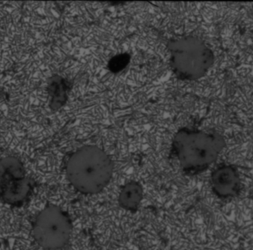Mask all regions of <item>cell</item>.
Wrapping results in <instances>:
<instances>
[{
  "instance_id": "cell-2",
  "label": "cell",
  "mask_w": 253,
  "mask_h": 250,
  "mask_svg": "<svg viewBox=\"0 0 253 250\" xmlns=\"http://www.w3.org/2000/svg\"><path fill=\"white\" fill-rule=\"evenodd\" d=\"M224 147V138L215 131L183 127L174 135L171 150L182 170L194 175L212 165Z\"/></svg>"
},
{
  "instance_id": "cell-9",
  "label": "cell",
  "mask_w": 253,
  "mask_h": 250,
  "mask_svg": "<svg viewBox=\"0 0 253 250\" xmlns=\"http://www.w3.org/2000/svg\"><path fill=\"white\" fill-rule=\"evenodd\" d=\"M130 61V56L126 53H122L110 59L108 62V68L114 74L121 72L125 69Z\"/></svg>"
},
{
  "instance_id": "cell-4",
  "label": "cell",
  "mask_w": 253,
  "mask_h": 250,
  "mask_svg": "<svg viewBox=\"0 0 253 250\" xmlns=\"http://www.w3.org/2000/svg\"><path fill=\"white\" fill-rule=\"evenodd\" d=\"M72 233L71 216L57 205L44 207L33 223V237L36 243L44 250L63 249L71 241Z\"/></svg>"
},
{
  "instance_id": "cell-5",
  "label": "cell",
  "mask_w": 253,
  "mask_h": 250,
  "mask_svg": "<svg viewBox=\"0 0 253 250\" xmlns=\"http://www.w3.org/2000/svg\"><path fill=\"white\" fill-rule=\"evenodd\" d=\"M35 181L26 173L22 160L8 156L0 159V200L12 208H21L29 202Z\"/></svg>"
},
{
  "instance_id": "cell-1",
  "label": "cell",
  "mask_w": 253,
  "mask_h": 250,
  "mask_svg": "<svg viewBox=\"0 0 253 250\" xmlns=\"http://www.w3.org/2000/svg\"><path fill=\"white\" fill-rule=\"evenodd\" d=\"M109 155L96 145H84L68 156L65 176L71 187L83 195L98 194L106 188L114 175Z\"/></svg>"
},
{
  "instance_id": "cell-6",
  "label": "cell",
  "mask_w": 253,
  "mask_h": 250,
  "mask_svg": "<svg viewBox=\"0 0 253 250\" xmlns=\"http://www.w3.org/2000/svg\"><path fill=\"white\" fill-rule=\"evenodd\" d=\"M211 184L214 193L218 197L236 196L240 190L239 172L231 165H220L211 175Z\"/></svg>"
},
{
  "instance_id": "cell-3",
  "label": "cell",
  "mask_w": 253,
  "mask_h": 250,
  "mask_svg": "<svg viewBox=\"0 0 253 250\" xmlns=\"http://www.w3.org/2000/svg\"><path fill=\"white\" fill-rule=\"evenodd\" d=\"M167 47L171 70L182 81H197L203 78L215 62L211 47L194 36L171 39L167 43Z\"/></svg>"
},
{
  "instance_id": "cell-8",
  "label": "cell",
  "mask_w": 253,
  "mask_h": 250,
  "mask_svg": "<svg viewBox=\"0 0 253 250\" xmlns=\"http://www.w3.org/2000/svg\"><path fill=\"white\" fill-rule=\"evenodd\" d=\"M144 197L142 185L138 181H131L123 186L119 195L120 208L130 212L138 210Z\"/></svg>"
},
{
  "instance_id": "cell-7",
  "label": "cell",
  "mask_w": 253,
  "mask_h": 250,
  "mask_svg": "<svg viewBox=\"0 0 253 250\" xmlns=\"http://www.w3.org/2000/svg\"><path fill=\"white\" fill-rule=\"evenodd\" d=\"M68 82L59 75L52 76L47 83V91L49 96V105L53 111L60 109L68 100Z\"/></svg>"
}]
</instances>
